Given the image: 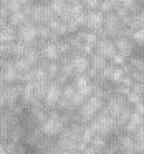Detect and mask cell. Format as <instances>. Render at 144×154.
Listing matches in <instances>:
<instances>
[{
  "label": "cell",
  "instance_id": "cell-1",
  "mask_svg": "<svg viewBox=\"0 0 144 154\" xmlns=\"http://www.w3.org/2000/svg\"><path fill=\"white\" fill-rule=\"evenodd\" d=\"M84 100H86V98H84L73 85L66 83L61 88V98L57 104V109L58 111H76Z\"/></svg>",
  "mask_w": 144,
  "mask_h": 154
},
{
  "label": "cell",
  "instance_id": "cell-2",
  "mask_svg": "<svg viewBox=\"0 0 144 154\" xmlns=\"http://www.w3.org/2000/svg\"><path fill=\"white\" fill-rule=\"evenodd\" d=\"M104 108V100L103 98H98L94 94L88 96L83 103L80 104V108L76 109V114H78V123L81 124H88L101 109Z\"/></svg>",
  "mask_w": 144,
  "mask_h": 154
},
{
  "label": "cell",
  "instance_id": "cell-3",
  "mask_svg": "<svg viewBox=\"0 0 144 154\" xmlns=\"http://www.w3.org/2000/svg\"><path fill=\"white\" fill-rule=\"evenodd\" d=\"M88 124H90V128L96 134H101V136H106V137L111 136V134H116V131H118L114 119L104 109H101Z\"/></svg>",
  "mask_w": 144,
  "mask_h": 154
},
{
  "label": "cell",
  "instance_id": "cell-4",
  "mask_svg": "<svg viewBox=\"0 0 144 154\" xmlns=\"http://www.w3.org/2000/svg\"><path fill=\"white\" fill-rule=\"evenodd\" d=\"M123 28H124V25L121 23L119 17L114 12H109V14L104 15V23H103V28H101L98 37H108L113 40V38H116L121 33Z\"/></svg>",
  "mask_w": 144,
  "mask_h": 154
},
{
  "label": "cell",
  "instance_id": "cell-5",
  "mask_svg": "<svg viewBox=\"0 0 144 154\" xmlns=\"http://www.w3.org/2000/svg\"><path fill=\"white\" fill-rule=\"evenodd\" d=\"M51 18H55V14L51 12V8L48 5H38V4L30 5L28 20L33 22L35 25H47Z\"/></svg>",
  "mask_w": 144,
  "mask_h": 154
},
{
  "label": "cell",
  "instance_id": "cell-6",
  "mask_svg": "<svg viewBox=\"0 0 144 154\" xmlns=\"http://www.w3.org/2000/svg\"><path fill=\"white\" fill-rule=\"evenodd\" d=\"M61 88L63 86H60L58 83L50 81V85L47 86V91L43 94V100H41V103H43V106L47 109H55L57 108L58 101L61 98Z\"/></svg>",
  "mask_w": 144,
  "mask_h": 154
},
{
  "label": "cell",
  "instance_id": "cell-7",
  "mask_svg": "<svg viewBox=\"0 0 144 154\" xmlns=\"http://www.w3.org/2000/svg\"><path fill=\"white\" fill-rule=\"evenodd\" d=\"M17 40L25 45H33L37 42V25L33 22H25L17 28Z\"/></svg>",
  "mask_w": 144,
  "mask_h": 154
},
{
  "label": "cell",
  "instance_id": "cell-8",
  "mask_svg": "<svg viewBox=\"0 0 144 154\" xmlns=\"http://www.w3.org/2000/svg\"><path fill=\"white\" fill-rule=\"evenodd\" d=\"M103 23H104V15L101 14L100 10H90V12H86L83 28L84 30L93 32V33H96V35H100L101 28H103Z\"/></svg>",
  "mask_w": 144,
  "mask_h": 154
},
{
  "label": "cell",
  "instance_id": "cell-9",
  "mask_svg": "<svg viewBox=\"0 0 144 154\" xmlns=\"http://www.w3.org/2000/svg\"><path fill=\"white\" fill-rule=\"evenodd\" d=\"M71 85H73L75 88H76L78 91H80L81 94H83L84 98L91 96L93 94V90H94V83L90 80V78L86 76V75H76V76L71 78L70 81Z\"/></svg>",
  "mask_w": 144,
  "mask_h": 154
},
{
  "label": "cell",
  "instance_id": "cell-10",
  "mask_svg": "<svg viewBox=\"0 0 144 154\" xmlns=\"http://www.w3.org/2000/svg\"><path fill=\"white\" fill-rule=\"evenodd\" d=\"M41 60L45 61H58L60 60V51H58L57 42H40L38 47Z\"/></svg>",
  "mask_w": 144,
  "mask_h": 154
},
{
  "label": "cell",
  "instance_id": "cell-11",
  "mask_svg": "<svg viewBox=\"0 0 144 154\" xmlns=\"http://www.w3.org/2000/svg\"><path fill=\"white\" fill-rule=\"evenodd\" d=\"M113 42H114L116 53L123 55L124 58H129L131 55H134L136 43L131 40V37H116V38H113Z\"/></svg>",
  "mask_w": 144,
  "mask_h": 154
},
{
  "label": "cell",
  "instance_id": "cell-12",
  "mask_svg": "<svg viewBox=\"0 0 144 154\" xmlns=\"http://www.w3.org/2000/svg\"><path fill=\"white\" fill-rule=\"evenodd\" d=\"M94 53L104 57L106 60H109L114 53H116V48H114V42L108 37H98V42L94 45Z\"/></svg>",
  "mask_w": 144,
  "mask_h": 154
},
{
  "label": "cell",
  "instance_id": "cell-13",
  "mask_svg": "<svg viewBox=\"0 0 144 154\" xmlns=\"http://www.w3.org/2000/svg\"><path fill=\"white\" fill-rule=\"evenodd\" d=\"M48 113H50V111L43 106V103H37V104L28 108V119H30V123H33L35 126H40L45 121V118L48 116Z\"/></svg>",
  "mask_w": 144,
  "mask_h": 154
},
{
  "label": "cell",
  "instance_id": "cell-14",
  "mask_svg": "<svg viewBox=\"0 0 144 154\" xmlns=\"http://www.w3.org/2000/svg\"><path fill=\"white\" fill-rule=\"evenodd\" d=\"M70 65L75 71V76L76 75H84V71L90 68V60H88V57H84L81 53H73L70 57Z\"/></svg>",
  "mask_w": 144,
  "mask_h": 154
},
{
  "label": "cell",
  "instance_id": "cell-15",
  "mask_svg": "<svg viewBox=\"0 0 144 154\" xmlns=\"http://www.w3.org/2000/svg\"><path fill=\"white\" fill-rule=\"evenodd\" d=\"M30 5L32 4L23 5V7H22V10L10 14L7 17V23L12 25V27H15V28H18L20 25H23L25 22H28V10H30Z\"/></svg>",
  "mask_w": 144,
  "mask_h": 154
},
{
  "label": "cell",
  "instance_id": "cell-16",
  "mask_svg": "<svg viewBox=\"0 0 144 154\" xmlns=\"http://www.w3.org/2000/svg\"><path fill=\"white\" fill-rule=\"evenodd\" d=\"M142 118L144 116H141L139 113H136V111H131V114H129V118H127V121H126V124L123 126V131L126 134H136L137 133V129L141 128V123H142Z\"/></svg>",
  "mask_w": 144,
  "mask_h": 154
},
{
  "label": "cell",
  "instance_id": "cell-17",
  "mask_svg": "<svg viewBox=\"0 0 144 154\" xmlns=\"http://www.w3.org/2000/svg\"><path fill=\"white\" fill-rule=\"evenodd\" d=\"M17 40V28L12 27V25L5 23L4 27L0 28V43L10 45Z\"/></svg>",
  "mask_w": 144,
  "mask_h": 154
},
{
  "label": "cell",
  "instance_id": "cell-18",
  "mask_svg": "<svg viewBox=\"0 0 144 154\" xmlns=\"http://www.w3.org/2000/svg\"><path fill=\"white\" fill-rule=\"evenodd\" d=\"M51 8V12L55 14V17L61 18L66 15L68 8H70V2L68 0H51V4L48 5Z\"/></svg>",
  "mask_w": 144,
  "mask_h": 154
},
{
  "label": "cell",
  "instance_id": "cell-19",
  "mask_svg": "<svg viewBox=\"0 0 144 154\" xmlns=\"http://www.w3.org/2000/svg\"><path fill=\"white\" fill-rule=\"evenodd\" d=\"M40 65H41V68L45 70V73H47V76H48V80H50V81H53L55 78L58 76V73H60L58 61H45V60H41Z\"/></svg>",
  "mask_w": 144,
  "mask_h": 154
},
{
  "label": "cell",
  "instance_id": "cell-20",
  "mask_svg": "<svg viewBox=\"0 0 144 154\" xmlns=\"http://www.w3.org/2000/svg\"><path fill=\"white\" fill-rule=\"evenodd\" d=\"M88 60H90V66L93 68V70H96L98 73H101V71L109 65L106 58L101 57V55H98V53H93L91 57H88Z\"/></svg>",
  "mask_w": 144,
  "mask_h": 154
},
{
  "label": "cell",
  "instance_id": "cell-21",
  "mask_svg": "<svg viewBox=\"0 0 144 154\" xmlns=\"http://www.w3.org/2000/svg\"><path fill=\"white\" fill-rule=\"evenodd\" d=\"M28 47H30V45H25V43H22V42L15 40L14 43H10V58L12 60H14V58H23L25 53H27V50H28Z\"/></svg>",
  "mask_w": 144,
  "mask_h": 154
},
{
  "label": "cell",
  "instance_id": "cell-22",
  "mask_svg": "<svg viewBox=\"0 0 144 154\" xmlns=\"http://www.w3.org/2000/svg\"><path fill=\"white\" fill-rule=\"evenodd\" d=\"M78 38H80L81 45H90V47H94L98 42V35L93 33L90 30H78Z\"/></svg>",
  "mask_w": 144,
  "mask_h": 154
},
{
  "label": "cell",
  "instance_id": "cell-23",
  "mask_svg": "<svg viewBox=\"0 0 144 154\" xmlns=\"http://www.w3.org/2000/svg\"><path fill=\"white\" fill-rule=\"evenodd\" d=\"M126 65L129 66L131 71H142L144 70V58L142 55H131L127 58Z\"/></svg>",
  "mask_w": 144,
  "mask_h": 154
},
{
  "label": "cell",
  "instance_id": "cell-24",
  "mask_svg": "<svg viewBox=\"0 0 144 154\" xmlns=\"http://www.w3.org/2000/svg\"><path fill=\"white\" fill-rule=\"evenodd\" d=\"M23 58L32 65V66H37V65L41 61L40 51H38V48H37V47H33V45H30V47H28V50H27V53H25V57H23Z\"/></svg>",
  "mask_w": 144,
  "mask_h": 154
},
{
  "label": "cell",
  "instance_id": "cell-25",
  "mask_svg": "<svg viewBox=\"0 0 144 154\" xmlns=\"http://www.w3.org/2000/svg\"><path fill=\"white\" fill-rule=\"evenodd\" d=\"M88 144H90V146L93 147V149L96 151L98 154H100L101 151H103L104 147H106V144H108V137H106V136H101V134H94V137H93V139H91Z\"/></svg>",
  "mask_w": 144,
  "mask_h": 154
},
{
  "label": "cell",
  "instance_id": "cell-26",
  "mask_svg": "<svg viewBox=\"0 0 144 154\" xmlns=\"http://www.w3.org/2000/svg\"><path fill=\"white\" fill-rule=\"evenodd\" d=\"M124 100H126V103L129 104V106H136V104L141 103L144 98H142V94H141V93H137V91H133V90L129 88V93L124 96Z\"/></svg>",
  "mask_w": 144,
  "mask_h": 154
},
{
  "label": "cell",
  "instance_id": "cell-27",
  "mask_svg": "<svg viewBox=\"0 0 144 154\" xmlns=\"http://www.w3.org/2000/svg\"><path fill=\"white\" fill-rule=\"evenodd\" d=\"M114 7H116V2H114V0H101L98 10L103 15H106V14H109V12H114Z\"/></svg>",
  "mask_w": 144,
  "mask_h": 154
},
{
  "label": "cell",
  "instance_id": "cell-28",
  "mask_svg": "<svg viewBox=\"0 0 144 154\" xmlns=\"http://www.w3.org/2000/svg\"><path fill=\"white\" fill-rule=\"evenodd\" d=\"M126 61H127V58H124L123 55H119V53H114L113 57L108 60V63H109L111 66H119V68H123L124 65H126Z\"/></svg>",
  "mask_w": 144,
  "mask_h": 154
},
{
  "label": "cell",
  "instance_id": "cell-29",
  "mask_svg": "<svg viewBox=\"0 0 144 154\" xmlns=\"http://www.w3.org/2000/svg\"><path fill=\"white\" fill-rule=\"evenodd\" d=\"M131 40H133L134 43L142 45V47H144V27H142V28H137V30H134L133 33H131Z\"/></svg>",
  "mask_w": 144,
  "mask_h": 154
},
{
  "label": "cell",
  "instance_id": "cell-30",
  "mask_svg": "<svg viewBox=\"0 0 144 154\" xmlns=\"http://www.w3.org/2000/svg\"><path fill=\"white\" fill-rule=\"evenodd\" d=\"M100 2L101 0H81V5H83V8L86 12H90V10H98Z\"/></svg>",
  "mask_w": 144,
  "mask_h": 154
},
{
  "label": "cell",
  "instance_id": "cell-31",
  "mask_svg": "<svg viewBox=\"0 0 144 154\" xmlns=\"http://www.w3.org/2000/svg\"><path fill=\"white\" fill-rule=\"evenodd\" d=\"M134 108V111H136V113H139L141 116H144V100L141 101V103H137L136 106H133Z\"/></svg>",
  "mask_w": 144,
  "mask_h": 154
},
{
  "label": "cell",
  "instance_id": "cell-32",
  "mask_svg": "<svg viewBox=\"0 0 144 154\" xmlns=\"http://www.w3.org/2000/svg\"><path fill=\"white\" fill-rule=\"evenodd\" d=\"M33 4H38V5H50L51 0H33Z\"/></svg>",
  "mask_w": 144,
  "mask_h": 154
},
{
  "label": "cell",
  "instance_id": "cell-33",
  "mask_svg": "<svg viewBox=\"0 0 144 154\" xmlns=\"http://www.w3.org/2000/svg\"><path fill=\"white\" fill-rule=\"evenodd\" d=\"M0 154H8L7 152V149H5V146H4V143L0 141Z\"/></svg>",
  "mask_w": 144,
  "mask_h": 154
},
{
  "label": "cell",
  "instance_id": "cell-34",
  "mask_svg": "<svg viewBox=\"0 0 144 154\" xmlns=\"http://www.w3.org/2000/svg\"><path fill=\"white\" fill-rule=\"evenodd\" d=\"M5 23H7V20H5V18H2V17H0V28L4 27Z\"/></svg>",
  "mask_w": 144,
  "mask_h": 154
},
{
  "label": "cell",
  "instance_id": "cell-35",
  "mask_svg": "<svg viewBox=\"0 0 144 154\" xmlns=\"http://www.w3.org/2000/svg\"><path fill=\"white\" fill-rule=\"evenodd\" d=\"M5 81H4V76H2V73H0V86H4Z\"/></svg>",
  "mask_w": 144,
  "mask_h": 154
},
{
  "label": "cell",
  "instance_id": "cell-36",
  "mask_svg": "<svg viewBox=\"0 0 144 154\" xmlns=\"http://www.w3.org/2000/svg\"><path fill=\"white\" fill-rule=\"evenodd\" d=\"M136 2H137L139 5H142V7H144V0H136Z\"/></svg>",
  "mask_w": 144,
  "mask_h": 154
},
{
  "label": "cell",
  "instance_id": "cell-37",
  "mask_svg": "<svg viewBox=\"0 0 144 154\" xmlns=\"http://www.w3.org/2000/svg\"><path fill=\"white\" fill-rule=\"evenodd\" d=\"M141 55H142V58H144V48H142V53H141Z\"/></svg>",
  "mask_w": 144,
  "mask_h": 154
}]
</instances>
